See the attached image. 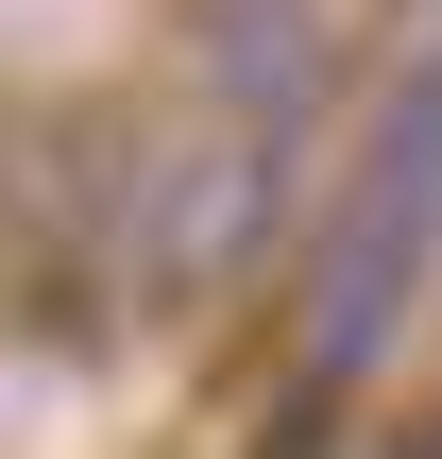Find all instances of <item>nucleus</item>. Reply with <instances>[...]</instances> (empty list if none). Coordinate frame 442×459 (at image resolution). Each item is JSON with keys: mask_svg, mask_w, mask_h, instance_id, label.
<instances>
[{"mask_svg": "<svg viewBox=\"0 0 442 459\" xmlns=\"http://www.w3.org/2000/svg\"><path fill=\"white\" fill-rule=\"evenodd\" d=\"M426 255H442V51H409L341 204H324V238H307V375L324 392L375 375V341L426 307Z\"/></svg>", "mask_w": 442, "mask_h": 459, "instance_id": "1", "label": "nucleus"}, {"mask_svg": "<svg viewBox=\"0 0 442 459\" xmlns=\"http://www.w3.org/2000/svg\"><path fill=\"white\" fill-rule=\"evenodd\" d=\"M256 204H273V170H256V136L221 119V136H187L153 187H136V273L187 307V290H221L238 255H256Z\"/></svg>", "mask_w": 442, "mask_h": 459, "instance_id": "2", "label": "nucleus"}]
</instances>
